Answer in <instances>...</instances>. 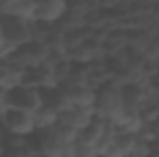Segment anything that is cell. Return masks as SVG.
<instances>
[{"mask_svg": "<svg viewBox=\"0 0 159 157\" xmlns=\"http://www.w3.org/2000/svg\"><path fill=\"white\" fill-rule=\"evenodd\" d=\"M19 107L26 111H35L41 105V92L37 87L28 83H17L11 89H7V107Z\"/></svg>", "mask_w": 159, "mask_h": 157, "instance_id": "cell-1", "label": "cell"}, {"mask_svg": "<svg viewBox=\"0 0 159 157\" xmlns=\"http://www.w3.org/2000/svg\"><path fill=\"white\" fill-rule=\"evenodd\" d=\"M0 120L4 124V129L13 131V133H20V135H28L35 128V117L32 111L11 107V105L0 113Z\"/></svg>", "mask_w": 159, "mask_h": 157, "instance_id": "cell-2", "label": "cell"}, {"mask_svg": "<svg viewBox=\"0 0 159 157\" xmlns=\"http://www.w3.org/2000/svg\"><path fill=\"white\" fill-rule=\"evenodd\" d=\"M65 11V0H34V20H56Z\"/></svg>", "mask_w": 159, "mask_h": 157, "instance_id": "cell-3", "label": "cell"}]
</instances>
